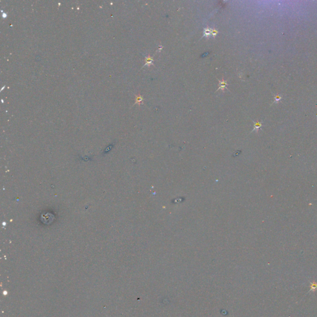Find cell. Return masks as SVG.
Masks as SVG:
<instances>
[{"instance_id": "cell-1", "label": "cell", "mask_w": 317, "mask_h": 317, "mask_svg": "<svg viewBox=\"0 0 317 317\" xmlns=\"http://www.w3.org/2000/svg\"><path fill=\"white\" fill-rule=\"evenodd\" d=\"M218 81H219V87L218 89H217L216 92L217 91H219V90H221L222 91H224L225 89H227V88H226V86L228 85L227 81H226V80H224V79H222V80L218 79Z\"/></svg>"}, {"instance_id": "cell-2", "label": "cell", "mask_w": 317, "mask_h": 317, "mask_svg": "<svg viewBox=\"0 0 317 317\" xmlns=\"http://www.w3.org/2000/svg\"><path fill=\"white\" fill-rule=\"evenodd\" d=\"M211 31L212 29L209 27H207L206 28H204V32H203V37H206V38H209V37L211 35Z\"/></svg>"}, {"instance_id": "cell-3", "label": "cell", "mask_w": 317, "mask_h": 317, "mask_svg": "<svg viewBox=\"0 0 317 317\" xmlns=\"http://www.w3.org/2000/svg\"><path fill=\"white\" fill-rule=\"evenodd\" d=\"M153 57L154 56H148L147 57H146V63H145V64H144L143 67L145 66H150L151 64H152V62H153Z\"/></svg>"}, {"instance_id": "cell-4", "label": "cell", "mask_w": 317, "mask_h": 317, "mask_svg": "<svg viewBox=\"0 0 317 317\" xmlns=\"http://www.w3.org/2000/svg\"><path fill=\"white\" fill-rule=\"evenodd\" d=\"M317 290V283L315 282H311L310 284V291L315 292Z\"/></svg>"}, {"instance_id": "cell-5", "label": "cell", "mask_w": 317, "mask_h": 317, "mask_svg": "<svg viewBox=\"0 0 317 317\" xmlns=\"http://www.w3.org/2000/svg\"><path fill=\"white\" fill-rule=\"evenodd\" d=\"M143 100L144 99H143V97L141 96V95H137L136 98V102H135V104H140L143 102Z\"/></svg>"}, {"instance_id": "cell-6", "label": "cell", "mask_w": 317, "mask_h": 317, "mask_svg": "<svg viewBox=\"0 0 317 317\" xmlns=\"http://www.w3.org/2000/svg\"><path fill=\"white\" fill-rule=\"evenodd\" d=\"M217 34H218V31H217V30H216V29H212V31H211V35H213V37H214V38H215V37H216V36Z\"/></svg>"}, {"instance_id": "cell-7", "label": "cell", "mask_w": 317, "mask_h": 317, "mask_svg": "<svg viewBox=\"0 0 317 317\" xmlns=\"http://www.w3.org/2000/svg\"><path fill=\"white\" fill-rule=\"evenodd\" d=\"M255 123V122H254ZM261 123H259V122H257V123H255V125H254V130H258V128H259L261 127Z\"/></svg>"}, {"instance_id": "cell-8", "label": "cell", "mask_w": 317, "mask_h": 317, "mask_svg": "<svg viewBox=\"0 0 317 317\" xmlns=\"http://www.w3.org/2000/svg\"><path fill=\"white\" fill-rule=\"evenodd\" d=\"M274 99H275V100H274V102H273V103L276 102H277H277H278L279 100H280L281 99V97L279 96V95H276V96L275 97H274Z\"/></svg>"}]
</instances>
